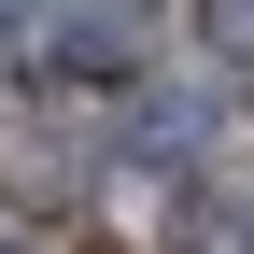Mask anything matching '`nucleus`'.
Here are the masks:
<instances>
[{
  "instance_id": "obj_5",
  "label": "nucleus",
  "mask_w": 254,
  "mask_h": 254,
  "mask_svg": "<svg viewBox=\"0 0 254 254\" xmlns=\"http://www.w3.org/2000/svg\"><path fill=\"white\" fill-rule=\"evenodd\" d=\"M0 254H14V240H0Z\"/></svg>"
},
{
  "instance_id": "obj_3",
  "label": "nucleus",
  "mask_w": 254,
  "mask_h": 254,
  "mask_svg": "<svg viewBox=\"0 0 254 254\" xmlns=\"http://www.w3.org/2000/svg\"><path fill=\"white\" fill-rule=\"evenodd\" d=\"M0 28H28V0H0Z\"/></svg>"
},
{
  "instance_id": "obj_1",
  "label": "nucleus",
  "mask_w": 254,
  "mask_h": 254,
  "mask_svg": "<svg viewBox=\"0 0 254 254\" xmlns=\"http://www.w3.org/2000/svg\"><path fill=\"white\" fill-rule=\"evenodd\" d=\"M71 71H127V0H85L71 14Z\"/></svg>"
},
{
  "instance_id": "obj_4",
  "label": "nucleus",
  "mask_w": 254,
  "mask_h": 254,
  "mask_svg": "<svg viewBox=\"0 0 254 254\" xmlns=\"http://www.w3.org/2000/svg\"><path fill=\"white\" fill-rule=\"evenodd\" d=\"M240 240H254V212H240Z\"/></svg>"
},
{
  "instance_id": "obj_2",
  "label": "nucleus",
  "mask_w": 254,
  "mask_h": 254,
  "mask_svg": "<svg viewBox=\"0 0 254 254\" xmlns=\"http://www.w3.org/2000/svg\"><path fill=\"white\" fill-rule=\"evenodd\" d=\"M212 57H254V0H212Z\"/></svg>"
}]
</instances>
